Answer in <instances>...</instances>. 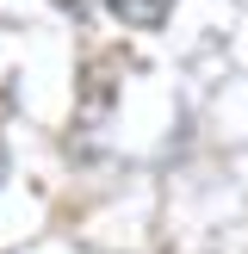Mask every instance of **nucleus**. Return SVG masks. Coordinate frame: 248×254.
Masks as SVG:
<instances>
[{"label":"nucleus","mask_w":248,"mask_h":254,"mask_svg":"<svg viewBox=\"0 0 248 254\" xmlns=\"http://www.w3.org/2000/svg\"><path fill=\"white\" fill-rule=\"evenodd\" d=\"M106 6H112V19L130 25V31H161L168 12H174V0H106Z\"/></svg>","instance_id":"1"},{"label":"nucleus","mask_w":248,"mask_h":254,"mask_svg":"<svg viewBox=\"0 0 248 254\" xmlns=\"http://www.w3.org/2000/svg\"><path fill=\"white\" fill-rule=\"evenodd\" d=\"M56 6H62V12H87V0H56Z\"/></svg>","instance_id":"2"}]
</instances>
